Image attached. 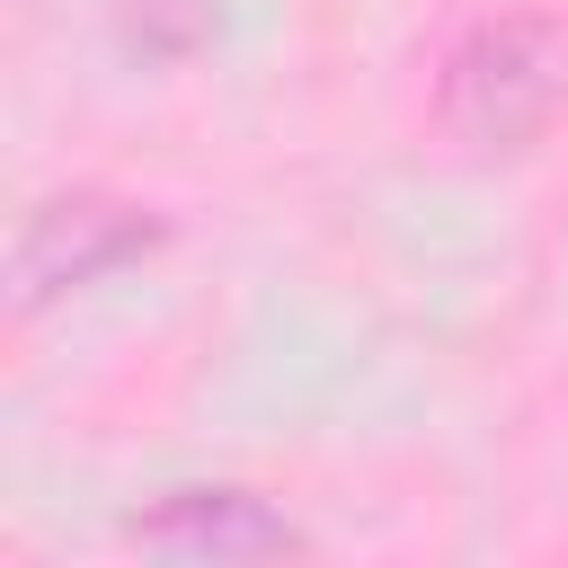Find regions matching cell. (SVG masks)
<instances>
[{"instance_id":"obj_4","label":"cell","mask_w":568,"mask_h":568,"mask_svg":"<svg viewBox=\"0 0 568 568\" xmlns=\"http://www.w3.org/2000/svg\"><path fill=\"white\" fill-rule=\"evenodd\" d=\"M115 18L142 53H195L213 36V0H115Z\"/></svg>"},{"instance_id":"obj_1","label":"cell","mask_w":568,"mask_h":568,"mask_svg":"<svg viewBox=\"0 0 568 568\" xmlns=\"http://www.w3.org/2000/svg\"><path fill=\"white\" fill-rule=\"evenodd\" d=\"M559 71H568V53L541 18H488L444 53L435 124L462 151H524L559 106Z\"/></svg>"},{"instance_id":"obj_2","label":"cell","mask_w":568,"mask_h":568,"mask_svg":"<svg viewBox=\"0 0 568 568\" xmlns=\"http://www.w3.org/2000/svg\"><path fill=\"white\" fill-rule=\"evenodd\" d=\"M142 248H160V222L124 195H98V186H71V195H44L27 222H18V248H9V302L18 311H44L80 284H106L115 266H133Z\"/></svg>"},{"instance_id":"obj_3","label":"cell","mask_w":568,"mask_h":568,"mask_svg":"<svg viewBox=\"0 0 568 568\" xmlns=\"http://www.w3.org/2000/svg\"><path fill=\"white\" fill-rule=\"evenodd\" d=\"M133 541L160 550V559H213V568L302 550V532H293L266 497H248V488H178V497H160V506L133 524Z\"/></svg>"}]
</instances>
